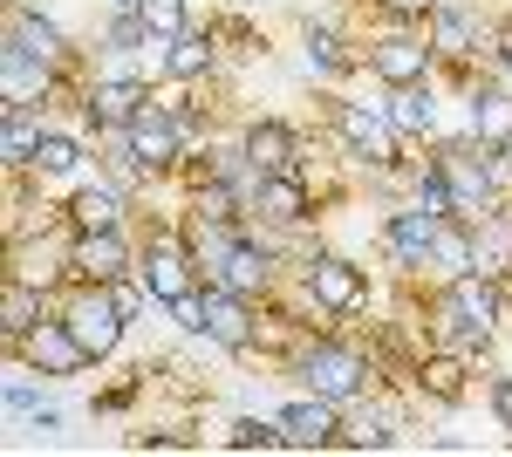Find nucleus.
Here are the masks:
<instances>
[{"instance_id": "obj_1", "label": "nucleus", "mask_w": 512, "mask_h": 457, "mask_svg": "<svg viewBox=\"0 0 512 457\" xmlns=\"http://www.w3.org/2000/svg\"><path fill=\"white\" fill-rule=\"evenodd\" d=\"M294 376L308 382L315 396H335V403H349V396H362V389H369L376 362H369L362 348H349V342H328V335H315V342L294 348Z\"/></svg>"}, {"instance_id": "obj_2", "label": "nucleus", "mask_w": 512, "mask_h": 457, "mask_svg": "<svg viewBox=\"0 0 512 457\" xmlns=\"http://www.w3.org/2000/svg\"><path fill=\"white\" fill-rule=\"evenodd\" d=\"M62 321L76 328V342L89 348V362H110V355L123 348V328H130V314L117 307L110 280H76V294H69V307H62Z\"/></svg>"}, {"instance_id": "obj_3", "label": "nucleus", "mask_w": 512, "mask_h": 457, "mask_svg": "<svg viewBox=\"0 0 512 457\" xmlns=\"http://www.w3.org/2000/svg\"><path fill=\"white\" fill-rule=\"evenodd\" d=\"M362 62H369V76L383 82V89H403V82H431L444 62H437L431 35H424V21L417 28H383V35L362 48Z\"/></svg>"}, {"instance_id": "obj_4", "label": "nucleus", "mask_w": 512, "mask_h": 457, "mask_svg": "<svg viewBox=\"0 0 512 457\" xmlns=\"http://www.w3.org/2000/svg\"><path fill=\"white\" fill-rule=\"evenodd\" d=\"M123 137H130V151H137V164H144L151 178H158V171H178V164H185V144H192L185 116L171 110V103H158V96L130 116V130H123Z\"/></svg>"}, {"instance_id": "obj_5", "label": "nucleus", "mask_w": 512, "mask_h": 457, "mask_svg": "<svg viewBox=\"0 0 512 457\" xmlns=\"http://www.w3.org/2000/svg\"><path fill=\"white\" fill-rule=\"evenodd\" d=\"M301 294L315 314H362L369 307V273L342 260V253H315L308 267H301Z\"/></svg>"}, {"instance_id": "obj_6", "label": "nucleus", "mask_w": 512, "mask_h": 457, "mask_svg": "<svg viewBox=\"0 0 512 457\" xmlns=\"http://www.w3.org/2000/svg\"><path fill=\"white\" fill-rule=\"evenodd\" d=\"M21 355V369H35V376H82L89 369V348L76 342V328L62 321V314H41L35 328L21 335V342H7Z\"/></svg>"}, {"instance_id": "obj_7", "label": "nucleus", "mask_w": 512, "mask_h": 457, "mask_svg": "<svg viewBox=\"0 0 512 457\" xmlns=\"http://www.w3.org/2000/svg\"><path fill=\"white\" fill-rule=\"evenodd\" d=\"M137 280L151 287V301H158V307H178L185 294H198V287H205L192 246H185V239H171V232H164V239H151V253L137 260Z\"/></svg>"}, {"instance_id": "obj_8", "label": "nucleus", "mask_w": 512, "mask_h": 457, "mask_svg": "<svg viewBox=\"0 0 512 457\" xmlns=\"http://www.w3.org/2000/svg\"><path fill=\"white\" fill-rule=\"evenodd\" d=\"M55 82H62L55 62L21 55V48H0V110H48L55 103Z\"/></svg>"}, {"instance_id": "obj_9", "label": "nucleus", "mask_w": 512, "mask_h": 457, "mask_svg": "<svg viewBox=\"0 0 512 457\" xmlns=\"http://www.w3.org/2000/svg\"><path fill=\"white\" fill-rule=\"evenodd\" d=\"M205 342L233 348V355H253V342H260V314H253V301L233 294V287H219V280H205Z\"/></svg>"}, {"instance_id": "obj_10", "label": "nucleus", "mask_w": 512, "mask_h": 457, "mask_svg": "<svg viewBox=\"0 0 512 457\" xmlns=\"http://www.w3.org/2000/svg\"><path fill=\"white\" fill-rule=\"evenodd\" d=\"M465 137L485 151H512V82H472L465 89Z\"/></svg>"}, {"instance_id": "obj_11", "label": "nucleus", "mask_w": 512, "mask_h": 457, "mask_svg": "<svg viewBox=\"0 0 512 457\" xmlns=\"http://www.w3.org/2000/svg\"><path fill=\"white\" fill-rule=\"evenodd\" d=\"M151 103V82L144 76H96L89 89H82V110H89V123H96V137L103 130H130V116Z\"/></svg>"}, {"instance_id": "obj_12", "label": "nucleus", "mask_w": 512, "mask_h": 457, "mask_svg": "<svg viewBox=\"0 0 512 457\" xmlns=\"http://www.w3.org/2000/svg\"><path fill=\"white\" fill-rule=\"evenodd\" d=\"M437 226H444V212H431V205H403V212H390V226H383V246H390V267H403V273L431 267Z\"/></svg>"}, {"instance_id": "obj_13", "label": "nucleus", "mask_w": 512, "mask_h": 457, "mask_svg": "<svg viewBox=\"0 0 512 457\" xmlns=\"http://www.w3.org/2000/svg\"><path fill=\"white\" fill-rule=\"evenodd\" d=\"M137 267V253H130V239L117 232H76L69 239V280H123V273Z\"/></svg>"}, {"instance_id": "obj_14", "label": "nucleus", "mask_w": 512, "mask_h": 457, "mask_svg": "<svg viewBox=\"0 0 512 457\" xmlns=\"http://www.w3.org/2000/svg\"><path fill=\"white\" fill-rule=\"evenodd\" d=\"M205 280H219V287H233V294H246V301H260V294L274 287V246H267L260 232H246V239H239Z\"/></svg>"}, {"instance_id": "obj_15", "label": "nucleus", "mask_w": 512, "mask_h": 457, "mask_svg": "<svg viewBox=\"0 0 512 457\" xmlns=\"http://www.w3.org/2000/svg\"><path fill=\"white\" fill-rule=\"evenodd\" d=\"M280 430H287V451H328L335 437H342V417H335V396H301V403H287L280 410Z\"/></svg>"}, {"instance_id": "obj_16", "label": "nucleus", "mask_w": 512, "mask_h": 457, "mask_svg": "<svg viewBox=\"0 0 512 457\" xmlns=\"http://www.w3.org/2000/svg\"><path fill=\"white\" fill-rule=\"evenodd\" d=\"M253 219L260 226H301L308 219V178L301 171H267L260 198H253Z\"/></svg>"}, {"instance_id": "obj_17", "label": "nucleus", "mask_w": 512, "mask_h": 457, "mask_svg": "<svg viewBox=\"0 0 512 457\" xmlns=\"http://www.w3.org/2000/svg\"><path fill=\"white\" fill-rule=\"evenodd\" d=\"M239 151H246L253 171H294V164H301V137H294L287 123H274V116H260V123H246Z\"/></svg>"}, {"instance_id": "obj_18", "label": "nucleus", "mask_w": 512, "mask_h": 457, "mask_svg": "<svg viewBox=\"0 0 512 457\" xmlns=\"http://www.w3.org/2000/svg\"><path fill=\"white\" fill-rule=\"evenodd\" d=\"M7 48L41 55V62H55V69L69 62V35H62V28H55L41 7H14V14H7Z\"/></svg>"}, {"instance_id": "obj_19", "label": "nucleus", "mask_w": 512, "mask_h": 457, "mask_svg": "<svg viewBox=\"0 0 512 457\" xmlns=\"http://www.w3.org/2000/svg\"><path fill=\"white\" fill-rule=\"evenodd\" d=\"M383 110H390L396 137L417 144V137H431V130H437V89H431V82H403V89H390Z\"/></svg>"}, {"instance_id": "obj_20", "label": "nucleus", "mask_w": 512, "mask_h": 457, "mask_svg": "<svg viewBox=\"0 0 512 457\" xmlns=\"http://www.w3.org/2000/svg\"><path fill=\"white\" fill-rule=\"evenodd\" d=\"M219 69V35L212 28H185V35L164 48V76L171 82H205Z\"/></svg>"}, {"instance_id": "obj_21", "label": "nucleus", "mask_w": 512, "mask_h": 457, "mask_svg": "<svg viewBox=\"0 0 512 457\" xmlns=\"http://www.w3.org/2000/svg\"><path fill=\"white\" fill-rule=\"evenodd\" d=\"M465 376H472V355H465V348H437V355L417 362V396L458 403V396H465Z\"/></svg>"}, {"instance_id": "obj_22", "label": "nucleus", "mask_w": 512, "mask_h": 457, "mask_svg": "<svg viewBox=\"0 0 512 457\" xmlns=\"http://www.w3.org/2000/svg\"><path fill=\"white\" fill-rule=\"evenodd\" d=\"M123 185H82L69 198V232H117L123 226Z\"/></svg>"}, {"instance_id": "obj_23", "label": "nucleus", "mask_w": 512, "mask_h": 457, "mask_svg": "<svg viewBox=\"0 0 512 457\" xmlns=\"http://www.w3.org/2000/svg\"><path fill=\"white\" fill-rule=\"evenodd\" d=\"M301 48H308V55H301V69H308L315 82H328V76H349L355 62H362V55H349V41L335 35L328 21H308V28H301Z\"/></svg>"}, {"instance_id": "obj_24", "label": "nucleus", "mask_w": 512, "mask_h": 457, "mask_svg": "<svg viewBox=\"0 0 512 457\" xmlns=\"http://www.w3.org/2000/svg\"><path fill=\"white\" fill-rule=\"evenodd\" d=\"M41 314H48V294H41L35 280H14V273H7V287H0V335L21 342Z\"/></svg>"}, {"instance_id": "obj_25", "label": "nucleus", "mask_w": 512, "mask_h": 457, "mask_svg": "<svg viewBox=\"0 0 512 457\" xmlns=\"http://www.w3.org/2000/svg\"><path fill=\"white\" fill-rule=\"evenodd\" d=\"M41 110H7V123H0V151H7V171H28L35 164V144H41Z\"/></svg>"}, {"instance_id": "obj_26", "label": "nucleus", "mask_w": 512, "mask_h": 457, "mask_svg": "<svg viewBox=\"0 0 512 457\" xmlns=\"http://www.w3.org/2000/svg\"><path fill=\"white\" fill-rule=\"evenodd\" d=\"M28 171H41V178H69V171H82V144H76V137H62V130H41L35 164H28Z\"/></svg>"}, {"instance_id": "obj_27", "label": "nucleus", "mask_w": 512, "mask_h": 457, "mask_svg": "<svg viewBox=\"0 0 512 457\" xmlns=\"http://www.w3.org/2000/svg\"><path fill=\"white\" fill-rule=\"evenodd\" d=\"M335 444H342V451H390L396 444V417H376V410H369V417H349Z\"/></svg>"}, {"instance_id": "obj_28", "label": "nucleus", "mask_w": 512, "mask_h": 457, "mask_svg": "<svg viewBox=\"0 0 512 457\" xmlns=\"http://www.w3.org/2000/svg\"><path fill=\"white\" fill-rule=\"evenodd\" d=\"M226 444H233V451H287V430H280V417H274V423H260V417H239Z\"/></svg>"}, {"instance_id": "obj_29", "label": "nucleus", "mask_w": 512, "mask_h": 457, "mask_svg": "<svg viewBox=\"0 0 512 457\" xmlns=\"http://www.w3.org/2000/svg\"><path fill=\"white\" fill-rule=\"evenodd\" d=\"M137 14H144V28L164 35V41H178L192 28V21H185V0H137Z\"/></svg>"}, {"instance_id": "obj_30", "label": "nucleus", "mask_w": 512, "mask_h": 457, "mask_svg": "<svg viewBox=\"0 0 512 457\" xmlns=\"http://www.w3.org/2000/svg\"><path fill=\"white\" fill-rule=\"evenodd\" d=\"M376 14H383V28H417L424 14H431L437 0H369Z\"/></svg>"}, {"instance_id": "obj_31", "label": "nucleus", "mask_w": 512, "mask_h": 457, "mask_svg": "<svg viewBox=\"0 0 512 457\" xmlns=\"http://www.w3.org/2000/svg\"><path fill=\"white\" fill-rule=\"evenodd\" d=\"M485 396H492V417L512 430V376H492V382H485Z\"/></svg>"}, {"instance_id": "obj_32", "label": "nucleus", "mask_w": 512, "mask_h": 457, "mask_svg": "<svg viewBox=\"0 0 512 457\" xmlns=\"http://www.w3.org/2000/svg\"><path fill=\"white\" fill-rule=\"evenodd\" d=\"M41 403H35V389H28V382H14V389H7V417H35Z\"/></svg>"}, {"instance_id": "obj_33", "label": "nucleus", "mask_w": 512, "mask_h": 457, "mask_svg": "<svg viewBox=\"0 0 512 457\" xmlns=\"http://www.w3.org/2000/svg\"><path fill=\"white\" fill-rule=\"evenodd\" d=\"M492 69L512 82V21H499V48H492Z\"/></svg>"}, {"instance_id": "obj_34", "label": "nucleus", "mask_w": 512, "mask_h": 457, "mask_svg": "<svg viewBox=\"0 0 512 457\" xmlns=\"http://www.w3.org/2000/svg\"><path fill=\"white\" fill-rule=\"evenodd\" d=\"M110 7H137V0H110Z\"/></svg>"}]
</instances>
